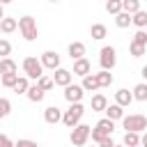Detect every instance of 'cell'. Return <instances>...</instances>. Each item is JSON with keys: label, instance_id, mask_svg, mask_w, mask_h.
<instances>
[{"label": "cell", "instance_id": "28", "mask_svg": "<svg viewBox=\"0 0 147 147\" xmlns=\"http://www.w3.org/2000/svg\"><path fill=\"white\" fill-rule=\"evenodd\" d=\"M115 25H117V28H129V25H131V14L119 11V14L115 16Z\"/></svg>", "mask_w": 147, "mask_h": 147}, {"label": "cell", "instance_id": "14", "mask_svg": "<svg viewBox=\"0 0 147 147\" xmlns=\"http://www.w3.org/2000/svg\"><path fill=\"white\" fill-rule=\"evenodd\" d=\"M103 113H106V117H108V119H113V122H117V119H122V117H124V108H122V106H117V103H108Z\"/></svg>", "mask_w": 147, "mask_h": 147}, {"label": "cell", "instance_id": "39", "mask_svg": "<svg viewBox=\"0 0 147 147\" xmlns=\"http://www.w3.org/2000/svg\"><path fill=\"white\" fill-rule=\"evenodd\" d=\"M99 147H115V140H113V138L108 136V138H103V140L99 142Z\"/></svg>", "mask_w": 147, "mask_h": 147}, {"label": "cell", "instance_id": "8", "mask_svg": "<svg viewBox=\"0 0 147 147\" xmlns=\"http://www.w3.org/2000/svg\"><path fill=\"white\" fill-rule=\"evenodd\" d=\"M53 85H60V87H67V85H71V80H74V74L69 71V69H64V67H60V69H55L53 71Z\"/></svg>", "mask_w": 147, "mask_h": 147}, {"label": "cell", "instance_id": "38", "mask_svg": "<svg viewBox=\"0 0 147 147\" xmlns=\"http://www.w3.org/2000/svg\"><path fill=\"white\" fill-rule=\"evenodd\" d=\"M0 147H14V142H11L5 133H0Z\"/></svg>", "mask_w": 147, "mask_h": 147}, {"label": "cell", "instance_id": "12", "mask_svg": "<svg viewBox=\"0 0 147 147\" xmlns=\"http://www.w3.org/2000/svg\"><path fill=\"white\" fill-rule=\"evenodd\" d=\"M44 119H46L48 124H57V122H62V110H60L57 106H48V108L44 110Z\"/></svg>", "mask_w": 147, "mask_h": 147}, {"label": "cell", "instance_id": "35", "mask_svg": "<svg viewBox=\"0 0 147 147\" xmlns=\"http://www.w3.org/2000/svg\"><path fill=\"white\" fill-rule=\"evenodd\" d=\"M133 41L140 44V46H147V32H145V30H138V32L133 34Z\"/></svg>", "mask_w": 147, "mask_h": 147}, {"label": "cell", "instance_id": "18", "mask_svg": "<svg viewBox=\"0 0 147 147\" xmlns=\"http://www.w3.org/2000/svg\"><path fill=\"white\" fill-rule=\"evenodd\" d=\"M90 106H92V110H94V113H103V110H106V106H108L106 94H94V96H92V101H90Z\"/></svg>", "mask_w": 147, "mask_h": 147}, {"label": "cell", "instance_id": "33", "mask_svg": "<svg viewBox=\"0 0 147 147\" xmlns=\"http://www.w3.org/2000/svg\"><path fill=\"white\" fill-rule=\"evenodd\" d=\"M37 87H41L44 92H48V90H53L55 85H53V78H51V76H41V78L37 80Z\"/></svg>", "mask_w": 147, "mask_h": 147}, {"label": "cell", "instance_id": "23", "mask_svg": "<svg viewBox=\"0 0 147 147\" xmlns=\"http://www.w3.org/2000/svg\"><path fill=\"white\" fill-rule=\"evenodd\" d=\"M16 71H18V64L11 57H2L0 60V74H16Z\"/></svg>", "mask_w": 147, "mask_h": 147}, {"label": "cell", "instance_id": "29", "mask_svg": "<svg viewBox=\"0 0 147 147\" xmlns=\"http://www.w3.org/2000/svg\"><path fill=\"white\" fill-rule=\"evenodd\" d=\"M106 11L113 14V16H117L122 11V0H106Z\"/></svg>", "mask_w": 147, "mask_h": 147}, {"label": "cell", "instance_id": "25", "mask_svg": "<svg viewBox=\"0 0 147 147\" xmlns=\"http://www.w3.org/2000/svg\"><path fill=\"white\" fill-rule=\"evenodd\" d=\"M28 87H30V78H28V76H18V80H16V85H14L11 90H14L16 94H25Z\"/></svg>", "mask_w": 147, "mask_h": 147}, {"label": "cell", "instance_id": "22", "mask_svg": "<svg viewBox=\"0 0 147 147\" xmlns=\"http://www.w3.org/2000/svg\"><path fill=\"white\" fill-rule=\"evenodd\" d=\"M124 147H140V133H133V131H124V140H122Z\"/></svg>", "mask_w": 147, "mask_h": 147}, {"label": "cell", "instance_id": "5", "mask_svg": "<svg viewBox=\"0 0 147 147\" xmlns=\"http://www.w3.org/2000/svg\"><path fill=\"white\" fill-rule=\"evenodd\" d=\"M23 71H25V76L32 78V80H39V78L44 76V67H41V62H39L37 57H32V55H28V57L23 60Z\"/></svg>", "mask_w": 147, "mask_h": 147}, {"label": "cell", "instance_id": "17", "mask_svg": "<svg viewBox=\"0 0 147 147\" xmlns=\"http://www.w3.org/2000/svg\"><path fill=\"white\" fill-rule=\"evenodd\" d=\"M25 96H28L32 103H41V101H44V96H46V92H44L41 87H37V85H30V87H28V92H25Z\"/></svg>", "mask_w": 147, "mask_h": 147}, {"label": "cell", "instance_id": "3", "mask_svg": "<svg viewBox=\"0 0 147 147\" xmlns=\"http://www.w3.org/2000/svg\"><path fill=\"white\" fill-rule=\"evenodd\" d=\"M18 30H21V34H23L25 41H34L37 34H39L37 21H34L32 16H21V18H18Z\"/></svg>", "mask_w": 147, "mask_h": 147}, {"label": "cell", "instance_id": "16", "mask_svg": "<svg viewBox=\"0 0 147 147\" xmlns=\"http://www.w3.org/2000/svg\"><path fill=\"white\" fill-rule=\"evenodd\" d=\"M69 57H71V60L85 57V44H83V41H71V44H69Z\"/></svg>", "mask_w": 147, "mask_h": 147}, {"label": "cell", "instance_id": "6", "mask_svg": "<svg viewBox=\"0 0 147 147\" xmlns=\"http://www.w3.org/2000/svg\"><path fill=\"white\" fill-rule=\"evenodd\" d=\"M99 64H101L103 71H110V69L117 64V51H115L113 46H103V48L99 51Z\"/></svg>", "mask_w": 147, "mask_h": 147}, {"label": "cell", "instance_id": "21", "mask_svg": "<svg viewBox=\"0 0 147 147\" xmlns=\"http://www.w3.org/2000/svg\"><path fill=\"white\" fill-rule=\"evenodd\" d=\"M16 28H18V21H16V18H11V16H5V18L0 21V30H2L5 34H11Z\"/></svg>", "mask_w": 147, "mask_h": 147}, {"label": "cell", "instance_id": "26", "mask_svg": "<svg viewBox=\"0 0 147 147\" xmlns=\"http://www.w3.org/2000/svg\"><path fill=\"white\" fill-rule=\"evenodd\" d=\"M122 11L133 16L136 11H140V0H122Z\"/></svg>", "mask_w": 147, "mask_h": 147}, {"label": "cell", "instance_id": "32", "mask_svg": "<svg viewBox=\"0 0 147 147\" xmlns=\"http://www.w3.org/2000/svg\"><path fill=\"white\" fill-rule=\"evenodd\" d=\"M9 113H11V101L5 99V96H0V119H5Z\"/></svg>", "mask_w": 147, "mask_h": 147}, {"label": "cell", "instance_id": "41", "mask_svg": "<svg viewBox=\"0 0 147 147\" xmlns=\"http://www.w3.org/2000/svg\"><path fill=\"white\" fill-rule=\"evenodd\" d=\"M140 76H142V78H145V80H147V64H145V67H142V69H140Z\"/></svg>", "mask_w": 147, "mask_h": 147}, {"label": "cell", "instance_id": "4", "mask_svg": "<svg viewBox=\"0 0 147 147\" xmlns=\"http://www.w3.org/2000/svg\"><path fill=\"white\" fill-rule=\"evenodd\" d=\"M90 131H92V126H87V124H76L74 129H71V136H69V140H71V145L74 147H83L87 140H90Z\"/></svg>", "mask_w": 147, "mask_h": 147}, {"label": "cell", "instance_id": "20", "mask_svg": "<svg viewBox=\"0 0 147 147\" xmlns=\"http://www.w3.org/2000/svg\"><path fill=\"white\" fill-rule=\"evenodd\" d=\"M131 25H136L138 30H145V28H147V11H145V9L136 11V14L131 16Z\"/></svg>", "mask_w": 147, "mask_h": 147}, {"label": "cell", "instance_id": "40", "mask_svg": "<svg viewBox=\"0 0 147 147\" xmlns=\"http://www.w3.org/2000/svg\"><path fill=\"white\" fill-rule=\"evenodd\" d=\"M140 147H147V131L140 136Z\"/></svg>", "mask_w": 147, "mask_h": 147}, {"label": "cell", "instance_id": "24", "mask_svg": "<svg viewBox=\"0 0 147 147\" xmlns=\"http://www.w3.org/2000/svg\"><path fill=\"white\" fill-rule=\"evenodd\" d=\"M131 94H133L136 101H147V83H138V85L131 90Z\"/></svg>", "mask_w": 147, "mask_h": 147}, {"label": "cell", "instance_id": "15", "mask_svg": "<svg viewBox=\"0 0 147 147\" xmlns=\"http://www.w3.org/2000/svg\"><path fill=\"white\" fill-rule=\"evenodd\" d=\"M90 37L96 39V41H101V39L108 37V28H106L103 23H92V28H90Z\"/></svg>", "mask_w": 147, "mask_h": 147}, {"label": "cell", "instance_id": "2", "mask_svg": "<svg viewBox=\"0 0 147 147\" xmlns=\"http://www.w3.org/2000/svg\"><path fill=\"white\" fill-rule=\"evenodd\" d=\"M122 126L124 131H133V133H140V131H147V117L145 115H124L122 117Z\"/></svg>", "mask_w": 147, "mask_h": 147}, {"label": "cell", "instance_id": "37", "mask_svg": "<svg viewBox=\"0 0 147 147\" xmlns=\"http://www.w3.org/2000/svg\"><path fill=\"white\" fill-rule=\"evenodd\" d=\"M90 138H92V140H94V142L99 145V142H101L103 138H108V136H103V133H101L99 129H92V131H90Z\"/></svg>", "mask_w": 147, "mask_h": 147}, {"label": "cell", "instance_id": "19", "mask_svg": "<svg viewBox=\"0 0 147 147\" xmlns=\"http://www.w3.org/2000/svg\"><path fill=\"white\" fill-rule=\"evenodd\" d=\"M94 129H99L103 136H113V131H115V122L113 119H108V117H103V119H99L96 122V126Z\"/></svg>", "mask_w": 147, "mask_h": 147}, {"label": "cell", "instance_id": "13", "mask_svg": "<svg viewBox=\"0 0 147 147\" xmlns=\"http://www.w3.org/2000/svg\"><path fill=\"white\" fill-rule=\"evenodd\" d=\"M80 87H83L85 92H96V90H101V87H99V80H96V74H87V76H83Z\"/></svg>", "mask_w": 147, "mask_h": 147}, {"label": "cell", "instance_id": "27", "mask_svg": "<svg viewBox=\"0 0 147 147\" xmlns=\"http://www.w3.org/2000/svg\"><path fill=\"white\" fill-rule=\"evenodd\" d=\"M96 80H99V87H110V85H113V74L101 69V71L96 74Z\"/></svg>", "mask_w": 147, "mask_h": 147}, {"label": "cell", "instance_id": "34", "mask_svg": "<svg viewBox=\"0 0 147 147\" xmlns=\"http://www.w3.org/2000/svg\"><path fill=\"white\" fill-rule=\"evenodd\" d=\"M9 53H11V44L7 39H0V60L2 57H9Z\"/></svg>", "mask_w": 147, "mask_h": 147}, {"label": "cell", "instance_id": "31", "mask_svg": "<svg viewBox=\"0 0 147 147\" xmlns=\"http://www.w3.org/2000/svg\"><path fill=\"white\" fill-rule=\"evenodd\" d=\"M16 80H18V74H2V78H0L2 87H14Z\"/></svg>", "mask_w": 147, "mask_h": 147}, {"label": "cell", "instance_id": "11", "mask_svg": "<svg viewBox=\"0 0 147 147\" xmlns=\"http://www.w3.org/2000/svg\"><path fill=\"white\" fill-rule=\"evenodd\" d=\"M131 101H133V94H131L126 87H122V90L115 92V103H117V106L126 108V106H131Z\"/></svg>", "mask_w": 147, "mask_h": 147}, {"label": "cell", "instance_id": "43", "mask_svg": "<svg viewBox=\"0 0 147 147\" xmlns=\"http://www.w3.org/2000/svg\"><path fill=\"white\" fill-rule=\"evenodd\" d=\"M9 2H14V0H0V5L5 7V5H9Z\"/></svg>", "mask_w": 147, "mask_h": 147}, {"label": "cell", "instance_id": "36", "mask_svg": "<svg viewBox=\"0 0 147 147\" xmlns=\"http://www.w3.org/2000/svg\"><path fill=\"white\" fill-rule=\"evenodd\" d=\"M14 147H39L34 140H28V138H21V140H16L14 142Z\"/></svg>", "mask_w": 147, "mask_h": 147}, {"label": "cell", "instance_id": "44", "mask_svg": "<svg viewBox=\"0 0 147 147\" xmlns=\"http://www.w3.org/2000/svg\"><path fill=\"white\" fill-rule=\"evenodd\" d=\"M115 147H124V145H115Z\"/></svg>", "mask_w": 147, "mask_h": 147}, {"label": "cell", "instance_id": "1", "mask_svg": "<svg viewBox=\"0 0 147 147\" xmlns=\"http://www.w3.org/2000/svg\"><path fill=\"white\" fill-rule=\"evenodd\" d=\"M83 113H85L83 103H69V108L62 113V124H64V126H69V129H74L76 124H80Z\"/></svg>", "mask_w": 147, "mask_h": 147}, {"label": "cell", "instance_id": "30", "mask_svg": "<svg viewBox=\"0 0 147 147\" xmlns=\"http://www.w3.org/2000/svg\"><path fill=\"white\" fill-rule=\"evenodd\" d=\"M145 51H147V46H140V44H136V41H131V44H129V53H131L133 57H142V55H145Z\"/></svg>", "mask_w": 147, "mask_h": 147}, {"label": "cell", "instance_id": "42", "mask_svg": "<svg viewBox=\"0 0 147 147\" xmlns=\"http://www.w3.org/2000/svg\"><path fill=\"white\" fill-rule=\"evenodd\" d=\"M2 18H5V7L0 5V21H2Z\"/></svg>", "mask_w": 147, "mask_h": 147}, {"label": "cell", "instance_id": "7", "mask_svg": "<svg viewBox=\"0 0 147 147\" xmlns=\"http://www.w3.org/2000/svg\"><path fill=\"white\" fill-rule=\"evenodd\" d=\"M39 62H41L44 69H51V71L60 69V55H57L55 51H44L41 57H39Z\"/></svg>", "mask_w": 147, "mask_h": 147}, {"label": "cell", "instance_id": "9", "mask_svg": "<svg viewBox=\"0 0 147 147\" xmlns=\"http://www.w3.org/2000/svg\"><path fill=\"white\" fill-rule=\"evenodd\" d=\"M83 96H85V90L80 87V85H67L64 87V99L69 101V103H80L83 101Z\"/></svg>", "mask_w": 147, "mask_h": 147}, {"label": "cell", "instance_id": "10", "mask_svg": "<svg viewBox=\"0 0 147 147\" xmlns=\"http://www.w3.org/2000/svg\"><path fill=\"white\" fill-rule=\"evenodd\" d=\"M74 76H87V74H92V62L87 60V57H80V60H74V71H71Z\"/></svg>", "mask_w": 147, "mask_h": 147}, {"label": "cell", "instance_id": "45", "mask_svg": "<svg viewBox=\"0 0 147 147\" xmlns=\"http://www.w3.org/2000/svg\"><path fill=\"white\" fill-rule=\"evenodd\" d=\"M51 2H60V0H51Z\"/></svg>", "mask_w": 147, "mask_h": 147}]
</instances>
